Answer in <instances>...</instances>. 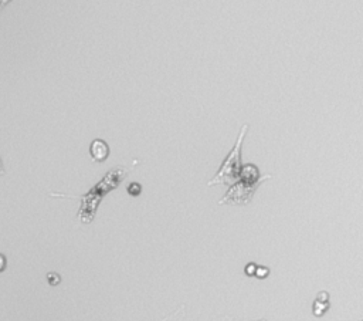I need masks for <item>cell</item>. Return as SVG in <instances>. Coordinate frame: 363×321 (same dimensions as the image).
Listing matches in <instances>:
<instances>
[{"label": "cell", "instance_id": "3957f363", "mask_svg": "<svg viewBox=\"0 0 363 321\" xmlns=\"http://www.w3.org/2000/svg\"><path fill=\"white\" fill-rule=\"evenodd\" d=\"M248 131V124H244L241 127V131H240L237 141L234 144V147L229 152V155L224 158L223 164L220 165L219 171L213 176L212 181H209V186H213V185H227L231 186L234 182L239 179L240 171H241V148H243V141L246 138V134Z\"/></svg>", "mask_w": 363, "mask_h": 321}, {"label": "cell", "instance_id": "6da1fadb", "mask_svg": "<svg viewBox=\"0 0 363 321\" xmlns=\"http://www.w3.org/2000/svg\"><path fill=\"white\" fill-rule=\"evenodd\" d=\"M128 172L129 171L125 169L124 166H116L114 169L108 171L105 176L92 189H90L87 195L78 196V199L81 200V207L78 212V218L81 219V222L90 223L94 221L101 200L105 198L111 190L116 189L119 186V183L126 178Z\"/></svg>", "mask_w": 363, "mask_h": 321}, {"label": "cell", "instance_id": "7c38bea8", "mask_svg": "<svg viewBox=\"0 0 363 321\" xmlns=\"http://www.w3.org/2000/svg\"><path fill=\"white\" fill-rule=\"evenodd\" d=\"M10 2H13V0H0V12H2V10H3L5 8H6L9 3H10Z\"/></svg>", "mask_w": 363, "mask_h": 321}, {"label": "cell", "instance_id": "8fae6325", "mask_svg": "<svg viewBox=\"0 0 363 321\" xmlns=\"http://www.w3.org/2000/svg\"><path fill=\"white\" fill-rule=\"evenodd\" d=\"M316 300H319V301H329V294H328L326 291H321V293H318Z\"/></svg>", "mask_w": 363, "mask_h": 321}, {"label": "cell", "instance_id": "9c48e42d", "mask_svg": "<svg viewBox=\"0 0 363 321\" xmlns=\"http://www.w3.org/2000/svg\"><path fill=\"white\" fill-rule=\"evenodd\" d=\"M256 269H257V264L256 263H248L247 266H246V269H244V272H246V274L247 276H254L256 274Z\"/></svg>", "mask_w": 363, "mask_h": 321}, {"label": "cell", "instance_id": "30bf717a", "mask_svg": "<svg viewBox=\"0 0 363 321\" xmlns=\"http://www.w3.org/2000/svg\"><path fill=\"white\" fill-rule=\"evenodd\" d=\"M6 267H8V259H6V256L0 253V273L5 272Z\"/></svg>", "mask_w": 363, "mask_h": 321}, {"label": "cell", "instance_id": "8992f818", "mask_svg": "<svg viewBox=\"0 0 363 321\" xmlns=\"http://www.w3.org/2000/svg\"><path fill=\"white\" fill-rule=\"evenodd\" d=\"M126 190H128V193H129V195H132V196H138V195H140V192H142V185L138 183V182H131V183L128 185Z\"/></svg>", "mask_w": 363, "mask_h": 321}, {"label": "cell", "instance_id": "7a4b0ae2", "mask_svg": "<svg viewBox=\"0 0 363 321\" xmlns=\"http://www.w3.org/2000/svg\"><path fill=\"white\" fill-rule=\"evenodd\" d=\"M268 179H271V175L261 176L257 165H243L239 179L231 185L223 199L219 200V205H247L251 202L258 186Z\"/></svg>", "mask_w": 363, "mask_h": 321}, {"label": "cell", "instance_id": "ba28073f", "mask_svg": "<svg viewBox=\"0 0 363 321\" xmlns=\"http://www.w3.org/2000/svg\"><path fill=\"white\" fill-rule=\"evenodd\" d=\"M47 281H49L51 286H57V284H60V281H61V277H60L58 273L51 272L47 274Z\"/></svg>", "mask_w": 363, "mask_h": 321}, {"label": "cell", "instance_id": "5b68a950", "mask_svg": "<svg viewBox=\"0 0 363 321\" xmlns=\"http://www.w3.org/2000/svg\"><path fill=\"white\" fill-rule=\"evenodd\" d=\"M329 308V301H319V300H315L314 303V314L316 317H321L325 314V311Z\"/></svg>", "mask_w": 363, "mask_h": 321}, {"label": "cell", "instance_id": "52a82bcc", "mask_svg": "<svg viewBox=\"0 0 363 321\" xmlns=\"http://www.w3.org/2000/svg\"><path fill=\"white\" fill-rule=\"evenodd\" d=\"M268 274H270V269L268 267H265V266H257L256 269V277L258 279H265V277H268Z\"/></svg>", "mask_w": 363, "mask_h": 321}, {"label": "cell", "instance_id": "4fadbf2b", "mask_svg": "<svg viewBox=\"0 0 363 321\" xmlns=\"http://www.w3.org/2000/svg\"><path fill=\"white\" fill-rule=\"evenodd\" d=\"M6 173V169H5V165H3V161H2V158H0V176H3Z\"/></svg>", "mask_w": 363, "mask_h": 321}, {"label": "cell", "instance_id": "277c9868", "mask_svg": "<svg viewBox=\"0 0 363 321\" xmlns=\"http://www.w3.org/2000/svg\"><path fill=\"white\" fill-rule=\"evenodd\" d=\"M90 155L94 162H104L109 155V147L104 140H94L90 145Z\"/></svg>", "mask_w": 363, "mask_h": 321}]
</instances>
